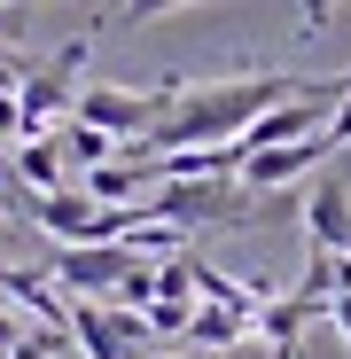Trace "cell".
Returning a JSON list of instances; mask_svg holds the SVG:
<instances>
[{
  "mask_svg": "<svg viewBox=\"0 0 351 359\" xmlns=\"http://www.w3.org/2000/svg\"><path fill=\"white\" fill-rule=\"evenodd\" d=\"M16 180L47 203V196H71V156H63V141H32V149H16Z\"/></svg>",
  "mask_w": 351,
  "mask_h": 359,
  "instance_id": "obj_5",
  "label": "cell"
},
{
  "mask_svg": "<svg viewBox=\"0 0 351 359\" xmlns=\"http://www.w3.org/2000/svg\"><path fill=\"white\" fill-rule=\"evenodd\" d=\"M47 273L63 281L71 297H86V305H117V289L141 273V258H133L125 243H109V250H55Z\"/></svg>",
  "mask_w": 351,
  "mask_h": 359,
  "instance_id": "obj_1",
  "label": "cell"
},
{
  "mask_svg": "<svg viewBox=\"0 0 351 359\" xmlns=\"http://www.w3.org/2000/svg\"><path fill=\"white\" fill-rule=\"evenodd\" d=\"M164 359H195V351H164Z\"/></svg>",
  "mask_w": 351,
  "mask_h": 359,
  "instance_id": "obj_11",
  "label": "cell"
},
{
  "mask_svg": "<svg viewBox=\"0 0 351 359\" xmlns=\"http://www.w3.org/2000/svg\"><path fill=\"white\" fill-rule=\"evenodd\" d=\"M71 344H78L86 359H141V344L125 336L117 305H86V297H71Z\"/></svg>",
  "mask_w": 351,
  "mask_h": 359,
  "instance_id": "obj_4",
  "label": "cell"
},
{
  "mask_svg": "<svg viewBox=\"0 0 351 359\" xmlns=\"http://www.w3.org/2000/svg\"><path fill=\"white\" fill-rule=\"evenodd\" d=\"M141 180H149L141 164H125V156H117V164H102V172H86L78 188H86V196H94L102 211H133V203H141Z\"/></svg>",
  "mask_w": 351,
  "mask_h": 359,
  "instance_id": "obj_6",
  "label": "cell"
},
{
  "mask_svg": "<svg viewBox=\"0 0 351 359\" xmlns=\"http://www.w3.org/2000/svg\"><path fill=\"white\" fill-rule=\"evenodd\" d=\"M0 297H8V305H24L32 328L71 336V297H63V281H47L39 266H0Z\"/></svg>",
  "mask_w": 351,
  "mask_h": 359,
  "instance_id": "obj_3",
  "label": "cell"
},
{
  "mask_svg": "<svg viewBox=\"0 0 351 359\" xmlns=\"http://www.w3.org/2000/svg\"><path fill=\"white\" fill-rule=\"evenodd\" d=\"M24 344H32V328H24V320H16V313H0V359H16V351H24Z\"/></svg>",
  "mask_w": 351,
  "mask_h": 359,
  "instance_id": "obj_8",
  "label": "cell"
},
{
  "mask_svg": "<svg viewBox=\"0 0 351 359\" xmlns=\"http://www.w3.org/2000/svg\"><path fill=\"white\" fill-rule=\"evenodd\" d=\"M24 79H32V71H24V63H16V47H8V39H0V94H16V86H24Z\"/></svg>",
  "mask_w": 351,
  "mask_h": 359,
  "instance_id": "obj_9",
  "label": "cell"
},
{
  "mask_svg": "<svg viewBox=\"0 0 351 359\" xmlns=\"http://www.w3.org/2000/svg\"><path fill=\"white\" fill-rule=\"evenodd\" d=\"M8 156H16V149H0V164H8Z\"/></svg>",
  "mask_w": 351,
  "mask_h": 359,
  "instance_id": "obj_12",
  "label": "cell"
},
{
  "mask_svg": "<svg viewBox=\"0 0 351 359\" xmlns=\"http://www.w3.org/2000/svg\"><path fill=\"white\" fill-rule=\"evenodd\" d=\"M250 336H258V320L219 313V305H195V328H188V344H195V351H234V344H250Z\"/></svg>",
  "mask_w": 351,
  "mask_h": 359,
  "instance_id": "obj_7",
  "label": "cell"
},
{
  "mask_svg": "<svg viewBox=\"0 0 351 359\" xmlns=\"http://www.w3.org/2000/svg\"><path fill=\"white\" fill-rule=\"evenodd\" d=\"M305 226H312V250L351 258V156H336L305 188Z\"/></svg>",
  "mask_w": 351,
  "mask_h": 359,
  "instance_id": "obj_2",
  "label": "cell"
},
{
  "mask_svg": "<svg viewBox=\"0 0 351 359\" xmlns=\"http://www.w3.org/2000/svg\"><path fill=\"white\" fill-rule=\"evenodd\" d=\"M336 336H343V351H351V297H336Z\"/></svg>",
  "mask_w": 351,
  "mask_h": 359,
  "instance_id": "obj_10",
  "label": "cell"
}]
</instances>
